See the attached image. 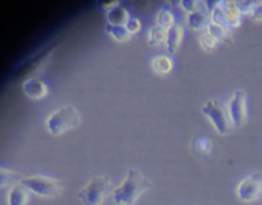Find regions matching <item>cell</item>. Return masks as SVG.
Wrapping results in <instances>:
<instances>
[{
    "label": "cell",
    "instance_id": "obj_1",
    "mask_svg": "<svg viewBox=\"0 0 262 205\" xmlns=\"http://www.w3.org/2000/svg\"><path fill=\"white\" fill-rule=\"evenodd\" d=\"M152 187V183L138 170L130 169L124 181L114 190L112 196L117 205H134L138 198Z\"/></svg>",
    "mask_w": 262,
    "mask_h": 205
},
{
    "label": "cell",
    "instance_id": "obj_2",
    "mask_svg": "<svg viewBox=\"0 0 262 205\" xmlns=\"http://www.w3.org/2000/svg\"><path fill=\"white\" fill-rule=\"evenodd\" d=\"M57 48H58V43L54 41V43H49L45 48H41L38 52L32 54L28 60H25L15 69L14 77L15 78H21L23 81L25 80H29V78H37V75H40V74L45 72L46 66L49 64V60L55 54Z\"/></svg>",
    "mask_w": 262,
    "mask_h": 205
},
{
    "label": "cell",
    "instance_id": "obj_3",
    "mask_svg": "<svg viewBox=\"0 0 262 205\" xmlns=\"http://www.w3.org/2000/svg\"><path fill=\"white\" fill-rule=\"evenodd\" d=\"M81 118L74 106H63L54 110L46 120V130L52 136H61L63 133L78 127Z\"/></svg>",
    "mask_w": 262,
    "mask_h": 205
},
{
    "label": "cell",
    "instance_id": "obj_4",
    "mask_svg": "<svg viewBox=\"0 0 262 205\" xmlns=\"http://www.w3.org/2000/svg\"><path fill=\"white\" fill-rule=\"evenodd\" d=\"M201 112L204 117L210 120L213 127L220 135H229L233 130V123L229 115V109L224 103H221L216 98L207 100L204 106L201 107Z\"/></svg>",
    "mask_w": 262,
    "mask_h": 205
},
{
    "label": "cell",
    "instance_id": "obj_5",
    "mask_svg": "<svg viewBox=\"0 0 262 205\" xmlns=\"http://www.w3.org/2000/svg\"><path fill=\"white\" fill-rule=\"evenodd\" d=\"M112 192V183L107 176L92 178L80 192L78 199L83 205H103Z\"/></svg>",
    "mask_w": 262,
    "mask_h": 205
},
{
    "label": "cell",
    "instance_id": "obj_6",
    "mask_svg": "<svg viewBox=\"0 0 262 205\" xmlns=\"http://www.w3.org/2000/svg\"><path fill=\"white\" fill-rule=\"evenodd\" d=\"M20 184L25 186L31 193H34L40 198H45V199H54L63 193V184L58 179L43 176V175L21 178Z\"/></svg>",
    "mask_w": 262,
    "mask_h": 205
},
{
    "label": "cell",
    "instance_id": "obj_7",
    "mask_svg": "<svg viewBox=\"0 0 262 205\" xmlns=\"http://www.w3.org/2000/svg\"><path fill=\"white\" fill-rule=\"evenodd\" d=\"M236 196L243 202H256L262 199V173L256 172L244 178L236 189Z\"/></svg>",
    "mask_w": 262,
    "mask_h": 205
},
{
    "label": "cell",
    "instance_id": "obj_8",
    "mask_svg": "<svg viewBox=\"0 0 262 205\" xmlns=\"http://www.w3.org/2000/svg\"><path fill=\"white\" fill-rule=\"evenodd\" d=\"M229 115L233 123V127H241L247 121V97L244 90H235L229 104Z\"/></svg>",
    "mask_w": 262,
    "mask_h": 205
},
{
    "label": "cell",
    "instance_id": "obj_9",
    "mask_svg": "<svg viewBox=\"0 0 262 205\" xmlns=\"http://www.w3.org/2000/svg\"><path fill=\"white\" fill-rule=\"evenodd\" d=\"M21 89H23V94L28 98L34 100V101H40V100H43L49 94V89H48L46 83H43L40 78L25 80L21 83Z\"/></svg>",
    "mask_w": 262,
    "mask_h": 205
},
{
    "label": "cell",
    "instance_id": "obj_10",
    "mask_svg": "<svg viewBox=\"0 0 262 205\" xmlns=\"http://www.w3.org/2000/svg\"><path fill=\"white\" fill-rule=\"evenodd\" d=\"M220 8L224 14L226 23L229 28H238L241 26V17L243 12L238 8V3L233 0H227V2H220Z\"/></svg>",
    "mask_w": 262,
    "mask_h": 205
},
{
    "label": "cell",
    "instance_id": "obj_11",
    "mask_svg": "<svg viewBox=\"0 0 262 205\" xmlns=\"http://www.w3.org/2000/svg\"><path fill=\"white\" fill-rule=\"evenodd\" d=\"M183 35H184V28L178 23H175L172 28L167 29V37H166V46L167 51L170 54H177V51L181 46L183 41Z\"/></svg>",
    "mask_w": 262,
    "mask_h": 205
},
{
    "label": "cell",
    "instance_id": "obj_12",
    "mask_svg": "<svg viewBox=\"0 0 262 205\" xmlns=\"http://www.w3.org/2000/svg\"><path fill=\"white\" fill-rule=\"evenodd\" d=\"M210 14L207 9H203V11H196V12H192L187 15V26L189 29L192 31H201V29H207L209 23H210Z\"/></svg>",
    "mask_w": 262,
    "mask_h": 205
},
{
    "label": "cell",
    "instance_id": "obj_13",
    "mask_svg": "<svg viewBox=\"0 0 262 205\" xmlns=\"http://www.w3.org/2000/svg\"><path fill=\"white\" fill-rule=\"evenodd\" d=\"M129 18H130L129 11H127L121 3L117 5L115 8H112V9H109V11L106 12V20H107V23H109V25H114V26H126V23H127Z\"/></svg>",
    "mask_w": 262,
    "mask_h": 205
},
{
    "label": "cell",
    "instance_id": "obj_14",
    "mask_svg": "<svg viewBox=\"0 0 262 205\" xmlns=\"http://www.w3.org/2000/svg\"><path fill=\"white\" fill-rule=\"evenodd\" d=\"M29 202V190L20 183L12 186L8 192V205H28Z\"/></svg>",
    "mask_w": 262,
    "mask_h": 205
},
{
    "label": "cell",
    "instance_id": "obj_15",
    "mask_svg": "<svg viewBox=\"0 0 262 205\" xmlns=\"http://www.w3.org/2000/svg\"><path fill=\"white\" fill-rule=\"evenodd\" d=\"M207 32L216 40V41H230L232 38V34H230V28H226V26H221L218 23H213L210 21L209 26H207Z\"/></svg>",
    "mask_w": 262,
    "mask_h": 205
},
{
    "label": "cell",
    "instance_id": "obj_16",
    "mask_svg": "<svg viewBox=\"0 0 262 205\" xmlns=\"http://www.w3.org/2000/svg\"><path fill=\"white\" fill-rule=\"evenodd\" d=\"M172 67H173V63H172L170 57H167V55H157L152 60V69L160 75L169 74L172 71Z\"/></svg>",
    "mask_w": 262,
    "mask_h": 205
},
{
    "label": "cell",
    "instance_id": "obj_17",
    "mask_svg": "<svg viewBox=\"0 0 262 205\" xmlns=\"http://www.w3.org/2000/svg\"><path fill=\"white\" fill-rule=\"evenodd\" d=\"M166 37H167V31L161 26H152L147 32V43L150 46H160L163 43H166Z\"/></svg>",
    "mask_w": 262,
    "mask_h": 205
},
{
    "label": "cell",
    "instance_id": "obj_18",
    "mask_svg": "<svg viewBox=\"0 0 262 205\" xmlns=\"http://www.w3.org/2000/svg\"><path fill=\"white\" fill-rule=\"evenodd\" d=\"M192 149L200 155H209L213 150V141L209 136H196L192 141Z\"/></svg>",
    "mask_w": 262,
    "mask_h": 205
},
{
    "label": "cell",
    "instance_id": "obj_19",
    "mask_svg": "<svg viewBox=\"0 0 262 205\" xmlns=\"http://www.w3.org/2000/svg\"><path fill=\"white\" fill-rule=\"evenodd\" d=\"M104 31H106V34H109L117 41H127L130 38V34L126 29V26H114V25L106 23Z\"/></svg>",
    "mask_w": 262,
    "mask_h": 205
},
{
    "label": "cell",
    "instance_id": "obj_20",
    "mask_svg": "<svg viewBox=\"0 0 262 205\" xmlns=\"http://www.w3.org/2000/svg\"><path fill=\"white\" fill-rule=\"evenodd\" d=\"M21 181V176L12 170H6V169H0V189L5 187H12L15 184H18Z\"/></svg>",
    "mask_w": 262,
    "mask_h": 205
},
{
    "label": "cell",
    "instance_id": "obj_21",
    "mask_svg": "<svg viewBox=\"0 0 262 205\" xmlns=\"http://www.w3.org/2000/svg\"><path fill=\"white\" fill-rule=\"evenodd\" d=\"M157 25L164 28L166 31L175 25V17H173L172 11L169 8H161L158 11V14H157Z\"/></svg>",
    "mask_w": 262,
    "mask_h": 205
},
{
    "label": "cell",
    "instance_id": "obj_22",
    "mask_svg": "<svg viewBox=\"0 0 262 205\" xmlns=\"http://www.w3.org/2000/svg\"><path fill=\"white\" fill-rule=\"evenodd\" d=\"M180 5H181V8H183L186 12H189V14L196 12V11L207 9L206 2H200V0H181Z\"/></svg>",
    "mask_w": 262,
    "mask_h": 205
},
{
    "label": "cell",
    "instance_id": "obj_23",
    "mask_svg": "<svg viewBox=\"0 0 262 205\" xmlns=\"http://www.w3.org/2000/svg\"><path fill=\"white\" fill-rule=\"evenodd\" d=\"M200 44H201V48H203L204 51H213V49L218 46V41H216L207 31H204V32H201V35H200Z\"/></svg>",
    "mask_w": 262,
    "mask_h": 205
},
{
    "label": "cell",
    "instance_id": "obj_24",
    "mask_svg": "<svg viewBox=\"0 0 262 205\" xmlns=\"http://www.w3.org/2000/svg\"><path fill=\"white\" fill-rule=\"evenodd\" d=\"M126 29L129 31V34H130V35H134V34L140 32V29H141V21H140V18L130 17V18L127 20V23H126Z\"/></svg>",
    "mask_w": 262,
    "mask_h": 205
},
{
    "label": "cell",
    "instance_id": "obj_25",
    "mask_svg": "<svg viewBox=\"0 0 262 205\" xmlns=\"http://www.w3.org/2000/svg\"><path fill=\"white\" fill-rule=\"evenodd\" d=\"M238 3V8L243 14H250L252 9L255 8L256 2H247V0H243V2H236Z\"/></svg>",
    "mask_w": 262,
    "mask_h": 205
},
{
    "label": "cell",
    "instance_id": "obj_26",
    "mask_svg": "<svg viewBox=\"0 0 262 205\" xmlns=\"http://www.w3.org/2000/svg\"><path fill=\"white\" fill-rule=\"evenodd\" d=\"M252 17V20L255 21H262V2H256L255 8L252 9V12L249 14Z\"/></svg>",
    "mask_w": 262,
    "mask_h": 205
},
{
    "label": "cell",
    "instance_id": "obj_27",
    "mask_svg": "<svg viewBox=\"0 0 262 205\" xmlns=\"http://www.w3.org/2000/svg\"><path fill=\"white\" fill-rule=\"evenodd\" d=\"M117 5H120V2H101V3H100V8H103V9L107 12L109 9L115 8Z\"/></svg>",
    "mask_w": 262,
    "mask_h": 205
}]
</instances>
